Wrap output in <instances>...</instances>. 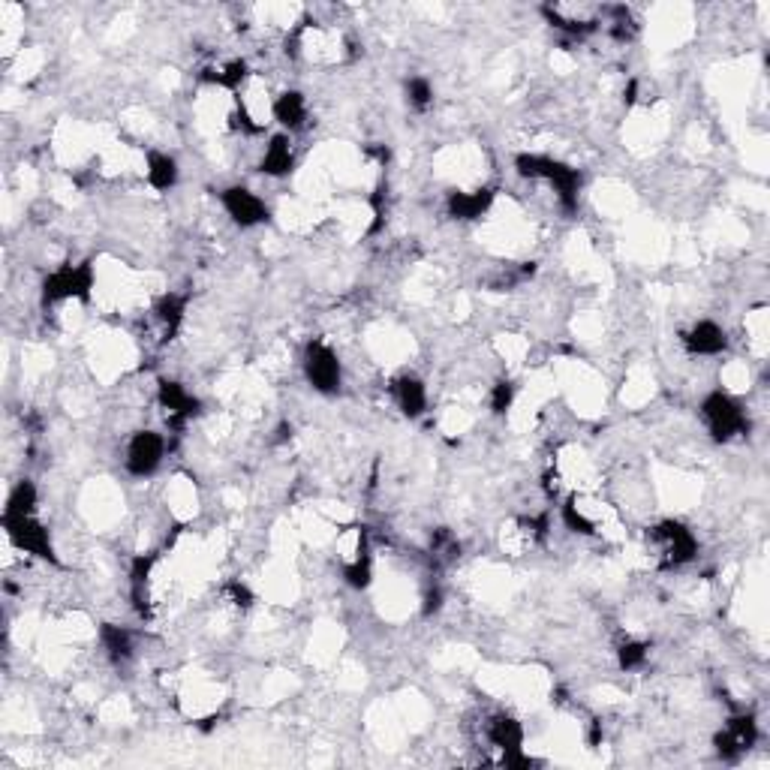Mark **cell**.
<instances>
[{"label":"cell","mask_w":770,"mask_h":770,"mask_svg":"<svg viewBox=\"0 0 770 770\" xmlns=\"http://www.w3.org/2000/svg\"><path fill=\"white\" fill-rule=\"evenodd\" d=\"M262 172L271 175V178H280V175H289L292 166H295V148H292V136L289 133H277L265 151H262Z\"/></svg>","instance_id":"obj_12"},{"label":"cell","mask_w":770,"mask_h":770,"mask_svg":"<svg viewBox=\"0 0 770 770\" xmlns=\"http://www.w3.org/2000/svg\"><path fill=\"white\" fill-rule=\"evenodd\" d=\"M304 376L319 395H337L343 385V364L325 340H313L304 349Z\"/></svg>","instance_id":"obj_4"},{"label":"cell","mask_w":770,"mask_h":770,"mask_svg":"<svg viewBox=\"0 0 770 770\" xmlns=\"http://www.w3.org/2000/svg\"><path fill=\"white\" fill-rule=\"evenodd\" d=\"M647 551L659 566H686L698 554V539L680 521H662L647 530Z\"/></svg>","instance_id":"obj_1"},{"label":"cell","mask_w":770,"mask_h":770,"mask_svg":"<svg viewBox=\"0 0 770 770\" xmlns=\"http://www.w3.org/2000/svg\"><path fill=\"white\" fill-rule=\"evenodd\" d=\"M34 512H37V488H34V482L22 479L7 500L4 518H22V515H34Z\"/></svg>","instance_id":"obj_15"},{"label":"cell","mask_w":770,"mask_h":770,"mask_svg":"<svg viewBox=\"0 0 770 770\" xmlns=\"http://www.w3.org/2000/svg\"><path fill=\"white\" fill-rule=\"evenodd\" d=\"M157 404L166 416V425L169 428H184L193 416H196V398L184 389L181 382H172V379H160L157 385Z\"/></svg>","instance_id":"obj_6"},{"label":"cell","mask_w":770,"mask_h":770,"mask_svg":"<svg viewBox=\"0 0 770 770\" xmlns=\"http://www.w3.org/2000/svg\"><path fill=\"white\" fill-rule=\"evenodd\" d=\"M310 118V106L307 97L301 91H283L280 97H274V109H271V121H277L283 127V133H298Z\"/></svg>","instance_id":"obj_9"},{"label":"cell","mask_w":770,"mask_h":770,"mask_svg":"<svg viewBox=\"0 0 770 770\" xmlns=\"http://www.w3.org/2000/svg\"><path fill=\"white\" fill-rule=\"evenodd\" d=\"M97 289V271L94 265L82 262V265H61L55 268L46 283H43V298L46 304H61V301H88Z\"/></svg>","instance_id":"obj_3"},{"label":"cell","mask_w":770,"mask_h":770,"mask_svg":"<svg viewBox=\"0 0 770 770\" xmlns=\"http://www.w3.org/2000/svg\"><path fill=\"white\" fill-rule=\"evenodd\" d=\"M683 346H686L692 355L710 358V355H719V352L728 346V337H725V331H722L716 322L701 319V322H695V325L683 334Z\"/></svg>","instance_id":"obj_10"},{"label":"cell","mask_w":770,"mask_h":770,"mask_svg":"<svg viewBox=\"0 0 770 770\" xmlns=\"http://www.w3.org/2000/svg\"><path fill=\"white\" fill-rule=\"evenodd\" d=\"M488 404H491V410H494L497 416L509 413L512 404H515V385H512L509 379H500L494 389H491V395H488Z\"/></svg>","instance_id":"obj_18"},{"label":"cell","mask_w":770,"mask_h":770,"mask_svg":"<svg viewBox=\"0 0 770 770\" xmlns=\"http://www.w3.org/2000/svg\"><path fill=\"white\" fill-rule=\"evenodd\" d=\"M163 458H166V437L157 434V431H139V434H133L130 443H127V458H124V464H127V473H130V476L148 479V476H154V473L160 470Z\"/></svg>","instance_id":"obj_5"},{"label":"cell","mask_w":770,"mask_h":770,"mask_svg":"<svg viewBox=\"0 0 770 770\" xmlns=\"http://www.w3.org/2000/svg\"><path fill=\"white\" fill-rule=\"evenodd\" d=\"M392 392H395V404L401 407L404 416L419 419L428 410V389H425V382L419 376H410V373L398 376L395 385H392Z\"/></svg>","instance_id":"obj_11"},{"label":"cell","mask_w":770,"mask_h":770,"mask_svg":"<svg viewBox=\"0 0 770 770\" xmlns=\"http://www.w3.org/2000/svg\"><path fill=\"white\" fill-rule=\"evenodd\" d=\"M617 656H620V668H623V671H635V668H641V665L647 662L650 647H647L644 641H626V644L617 650Z\"/></svg>","instance_id":"obj_17"},{"label":"cell","mask_w":770,"mask_h":770,"mask_svg":"<svg viewBox=\"0 0 770 770\" xmlns=\"http://www.w3.org/2000/svg\"><path fill=\"white\" fill-rule=\"evenodd\" d=\"M494 202V193L479 187V190H455L449 193V214L455 220H479L482 214H488Z\"/></svg>","instance_id":"obj_13"},{"label":"cell","mask_w":770,"mask_h":770,"mask_svg":"<svg viewBox=\"0 0 770 770\" xmlns=\"http://www.w3.org/2000/svg\"><path fill=\"white\" fill-rule=\"evenodd\" d=\"M758 740V722L752 713H737L731 716L722 731L716 734V749L722 758H737L743 752H749Z\"/></svg>","instance_id":"obj_7"},{"label":"cell","mask_w":770,"mask_h":770,"mask_svg":"<svg viewBox=\"0 0 770 770\" xmlns=\"http://www.w3.org/2000/svg\"><path fill=\"white\" fill-rule=\"evenodd\" d=\"M701 422L707 428V434L716 440V443H731L737 437L746 434L749 428V419H746V410L737 404V398L731 392H713L701 401Z\"/></svg>","instance_id":"obj_2"},{"label":"cell","mask_w":770,"mask_h":770,"mask_svg":"<svg viewBox=\"0 0 770 770\" xmlns=\"http://www.w3.org/2000/svg\"><path fill=\"white\" fill-rule=\"evenodd\" d=\"M142 175H145V181H148L151 190L166 193V190H172V187L178 184V163H175V157H169V154H163V151H151V154L145 157Z\"/></svg>","instance_id":"obj_14"},{"label":"cell","mask_w":770,"mask_h":770,"mask_svg":"<svg viewBox=\"0 0 770 770\" xmlns=\"http://www.w3.org/2000/svg\"><path fill=\"white\" fill-rule=\"evenodd\" d=\"M407 100H410V106L419 109V112L431 109V103H434V88H431V82L422 79V76L410 79V82H407Z\"/></svg>","instance_id":"obj_16"},{"label":"cell","mask_w":770,"mask_h":770,"mask_svg":"<svg viewBox=\"0 0 770 770\" xmlns=\"http://www.w3.org/2000/svg\"><path fill=\"white\" fill-rule=\"evenodd\" d=\"M220 202H223V211H226L241 229H253V226H259V223L268 220V205H265L253 190H247V187H229V190H223Z\"/></svg>","instance_id":"obj_8"}]
</instances>
